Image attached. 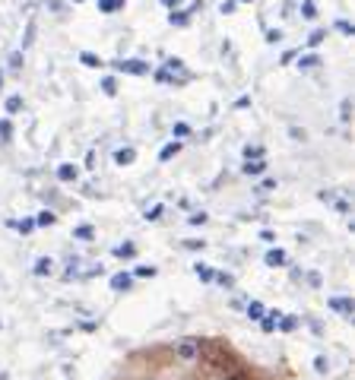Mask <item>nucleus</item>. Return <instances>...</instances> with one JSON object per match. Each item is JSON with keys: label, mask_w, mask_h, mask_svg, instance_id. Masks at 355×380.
Masks as SVG:
<instances>
[{"label": "nucleus", "mask_w": 355, "mask_h": 380, "mask_svg": "<svg viewBox=\"0 0 355 380\" xmlns=\"http://www.w3.org/2000/svg\"><path fill=\"white\" fill-rule=\"evenodd\" d=\"M76 4H79V0H76Z\"/></svg>", "instance_id": "obj_49"}, {"label": "nucleus", "mask_w": 355, "mask_h": 380, "mask_svg": "<svg viewBox=\"0 0 355 380\" xmlns=\"http://www.w3.org/2000/svg\"><path fill=\"white\" fill-rule=\"evenodd\" d=\"M10 67H16V70H19V67H22V54H19V51H16V54H13V57H10Z\"/></svg>", "instance_id": "obj_45"}, {"label": "nucleus", "mask_w": 355, "mask_h": 380, "mask_svg": "<svg viewBox=\"0 0 355 380\" xmlns=\"http://www.w3.org/2000/svg\"><path fill=\"white\" fill-rule=\"evenodd\" d=\"M279 38H282V32H279V29H273V32H267V41H270V44H276Z\"/></svg>", "instance_id": "obj_44"}, {"label": "nucleus", "mask_w": 355, "mask_h": 380, "mask_svg": "<svg viewBox=\"0 0 355 380\" xmlns=\"http://www.w3.org/2000/svg\"><path fill=\"white\" fill-rule=\"evenodd\" d=\"M324 38H327V29H314L311 35H307V48H317Z\"/></svg>", "instance_id": "obj_25"}, {"label": "nucleus", "mask_w": 355, "mask_h": 380, "mask_svg": "<svg viewBox=\"0 0 355 380\" xmlns=\"http://www.w3.org/2000/svg\"><path fill=\"white\" fill-rule=\"evenodd\" d=\"M301 16H304V19H314V16H317L314 0H304V4H301Z\"/></svg>", "instance_id": "obj_30"}, {"label": "nucleus", "mask_w": 355, "mask_h": 380, "mask_svg": "<svg viewBox=\"0 0 355 380\" xmlns=\"http://www.w3.org/2000/svg\"><path fill=\"white\" fill-rule=\"evenodd\" d=\"M327 304H330V311H336V314H342L346 320H352V311H355V307H352V298H330Z\"/></svg>", "instance_id": "obj_4"}, {"label": "nucleus", "mask_w": 355, "mask_h": 380, "mask_svg": "<svg viewBox=\"0 0 355 380\" xmlns=\"http://www.w3.org/2000/svg\"><path fill=\"white\" fill-rule=\"evenodd\" d=\"M134 254H137V247L130 244V241H124V244H117V247H114V257H121V260H130Z\"/></svg>", "instance_id": "obj_18"}, {"label": "nucleus", "mask_w": 355, "mask_h": 380, "mask_svg": "<svg viewBox=\"0 0 355 380\" xmlns=\"http://www.w3.org/2000/svg\"><path fill=\"white\" fill-rule=\"evenodd\" d=\"M241 171H244L247 177H257V174H263V171H267V162H263V159H251V162H244V165H241Z\"/></svg>", "instance_id": "obj_7"}, {"label": "nucleus", "mask_w": 355, "mask_h": 380, "mask_svg": "<svg viewBox=\"0 0 355 380\" xmlns=\"http://www.w3.org/2000/svg\"><path fill=\"white\" fill-rule=\"evenodd\" d=\"M130 285H134L130 272H114L111 276V292H130Z\"/></svg>", "instance_id": "obj_5"}, {"label": "nucleus", "mask_w": 355, "mask_h": 380, "mask_svg": "<svg viewBox=\"0 0 355 380\" xmlns=\"http://www.w3.org/2000/svg\"><path fill=\"white\" fill-rule=\"evenodd\" d=\"M57 177H61V181H76V165H61V168H57Z\"/></svg>", "instance_id": "obj_21"}, {"label": "nucleus", "mask_w": 355, "mask_h": 380, "mask_svg": "<svg viewBox=\"0 0 355 380\" xmlns=\"http://www.w3.org/2000/svg\"><path fill=\"white\" fill-rule=\"evenodd\" d=\"M102 92H105V95H117V79H114V76H105V79H102Z\"/></svg>", "instance_id": "obj_26"}, {"label": "nucleus", "mask_w": 355, "mask_h": 380, "mask_svg": "<svg viewBox=\"0 0 355 380\" xmlns=\"http://www.w3.org/2000/svg\"><path fill=\"white\" fill-rule=\"evenodd\" d=\"M235 7H238V0H226V4H222L219 10H222V13L229 16V13H235Z\"/></svg>", "instance_id": "obj_40"}, {"label": "nucleus", "mask_w": 355, "mask_h": 380, "mask_svg": "<svg viewBox=\"0 0 355 380\" xmlns=\"http://www.w3.org/2000/svg\"><path fill=\"white\" fill-rule=\"evenodd\" d=\"M212 282H219L222 289H232V285H235V279L229 276V272H216V276H212Z\"/></svg>", "instance_id": "obj_29"}, {"label": "nucleus", "mask_w": 355, "mask_h": 380, "mask_svg": "<svg viewBox=\"0 0 355 380\" xmlns=\"http://www.w3.org/2000/svg\"><path fill=\"white\" fill-rule=\"evenodd\" d=\"M226 380H247V374L241 367H232V371H226Z\"/></svg>", "instance_id": "obj_33"}, {"label": "nucleus", "mask_w": 355, "mask_h": 380, "mask_svg": "<svg viewBox=\"0 0 355 380\" xmlns=\"http://www.w3.org/2000/svg\"><path fill=\"white\" fill-rule=\"evenodd\" d=\"M276 326H279V329H286V332H292L295 326H298V317H292V314H279Z\"/></svg>", "instance_id": "obj_15"}, {"label": "nucleus", "mask_w": 355, "mask_h": 380, "mask_svg": "<svg viewBox=\"0 0 355 380\" xmlns=\"http://www.w3.org/2000/svg\"><path fill=\"white\" fill-rule=\"evenodd\" d=\"M165 70H168L171 76H174V73H181V79H184V82L191 79V73L184 70V61H178V57H168V61H165Z\"/></svg>", "instance_id": "obj_8"}, {"label": "nucleus", "mask_w": 355, "mask_h": 380, "mask_svg": "<svg viewBox=\"0 0 355 380\" xmlns=\"http://www.w3.org/2000/svg\"><path fill=\"white\" fill-rule=\"evenodd\" d=\"M137 276L140 279H152L156 276V266H137Z\"/></svg>", "instance_id": "obj_31"}, {"label": "nucleus", "mask_w": 355, "mask_h": 380, "mask_svg": "<svg viewBox=\"0 0 355 380\" xmlns=\"http://www.w3.org/2000/svg\"><path fill=\"white\" fill-rule=\"evenodd\" d=\"M57 222V216L51 209H45V212H38V219H35V225H41V228H48V225H54Z\"/></svg>", "instance_id": "obj_22"}, {"label": "nucleus", "mask_w": 355, "mask_h": 380, "mask_svg": "<svg viewBox=\"0 0 355 380\" xmlns=\"http://www.w3.org/2000/svg\"><path fill=\"white\" fill-rule=\"evenodd\" d=\"M79 64H86V67H92V70H96V67H102L105 61H102L99 54H92V51H82V54H79Z\"/></svg>", "instance_id": "obj_17"}, {"label": "nucleus", "mask_w": 355, "mask_h": 380, "mask_svg": "<svg viewBox=\"0 0 355 380\" xmlns=\"http://www.w3.org/2000/svg\"><path fill=\"white\" fill-rule=\"evenodd\" d=\"M168 22L171 26H187V22H191V13H187V10H174V13H168Z\"/></svg>", "instance_id": "obj_16"}, {"label": "nucleus", "mask_w": 355, "mask_h": 380, "mask_svg": "<svg viewBox=\"0 0 355 380\" xmlns=\"http://www.w3.org/2000/svg\"><path fill=\"white\" fill-rule=\"evenodd\" d=\"M124 10V0H99V13H117Z\"/></svg>", "instance_id": "obj_14"}, {"label": "nucleus", "mask_w": 355, "mask_h": 380, "mask_svg": "<svg viewBox=\"0 0 355 380\" xmlns=\"http://www.w3.org/2000/svg\"><path fill=\"white\" fill-rule=\"evenodd\" d=\"M336 29H339L342 35H352V22H346V19H339V22H336Z\"/></svg>", "instance_id": "obj_43"}, {"label": "nucleus", "mask_w": 355, "mask_h": 380, "mask_svg": "<svg viewBox=\"0 0 355 380\" xmlns=\"http://www.w3.org/2000/svg\"><path fill=\"white\" fill-rule=\"evenodd\" d=\"M244 4H254V0H244Z\"/></svg>", "instance_id": "obj_48"}, {"label": "nucleus", "mask_w": 355, "mask_h": 380, "mask_svg": "<svg viewBox=\"0 0 355 380\" xmlns=\"http://www.w3.org/2000/svg\"><path fill=\"white\" fill-rule=\"evenodd\" d=\"M260 194H267V190H276V181H273V177H267V181H260Z\"/></svg>", "instance_id": "obj_36"}, {"label": "nucleus", "mask_w": 355, "mask_h": 380, "mask_svg": "<svg viewBox=\"0 0 355 380\" xmlns=\"http://www.w3.org/2000/svg\"><path fill=\"white\" fill-rule=\"evenodd\" d=\"M244 159H247V162H251V159H263V149H260V146H251V142H247V146H244Z\"/></svg>", "instance_id": "obj_28"}, {"label": "nucleus", "mask_w": 355, "mask_h": 380, "mask_svg": "<svg viewBox=\"0 0 355 380\" xmlns=\"http://www.w3.org/2000/svg\"><path fill=\"white\" fill-rule=\"evenodd\" d=\"M317 64H321V57H317V54H301V57H298V67H301V70H314Z\"/></svg>", "instance_id": "obj_19"}, {"label": "nucleus", "mask_w": 355, "mask_h": 380, "mask_svg": "<svg viewBox=\"0 0 355 380\" xmlns=\"http://www.w3.org/2000/svg\"><path fill=\"white\" fill-rule=\"evenodd\" d=\"M16 228H19L22 234H29V231L35 228V219H22V222H16Z\"/></svg>", "instance_id": "obj_34"}, {"label": "nucleus", "mask_w": 355, "mask_h": 380, "mask_svg": "<svg viewBox=\"0 0 355 380\" xmlns=\"http://www.w3.org/2000/svg\"><path fill=\"white\" fill-rule=\"evenodd\" d=\"M187 222H191V225H203L206 222V212H194V216H187Z\"/></svg>", "instance_id": "obj_38"}, {"label": "nucleus", "mask_w": 355, "mask_h": 380, "mask_svg": "<svg viewBox=\"0 0 355 380\" xmlns=\"http://www.w3.org/2000/svg\"><path fill=\"white\" fill-rule=\"evenodd\" d=\"M134 162H137V149L124 146V149L114 152V165H121V168H124V165H134Z\"/></svg>", "instance_id": "obj_6"}, {"label": "nucleus", "mask_w": 355, "mask_h": 380, "mask_svg": "<svg viewBox=\"0 0 355 380\" xmlns=\"http://www.w3.org/2000/svg\"><path fill=\"white\" fill-rule=\"evenodd\" d=\"M16 111H22V99L19 95H10L7 99V114H16Z\"/></svg>", "instance_id": "obj_27"}, {"label": "nucleus", "mask_w": 355, "mask_h": 380, "mask_svg": "<svg viewBox=\"0 0 355 380\" xmlns=\"http://www.w3.org/2000/svg\"><path fill=\"white\" fill-rule=\"evenodd\" d=\"M178 152H181V139H174V142H168V146H162V152H159V162H171Z\"/></svg>", "instance_id": "obj_10"}, {"label": "nucleus", "mask_w": 355, "mask_h": 380, "mask_svg": "<svg viewBox=\"0 0 355 380\" xmlns=\"http://www.w3.org/2000/svg\"><path fill=\"white\" fill-rule=\"evenodd\" d=\"M0 86H4V73H0Z\"/></svg>", "instance_id": "obj_47"}, {"label": "nucleus", "mask_w": 355, "mask_h": 380, "mask_svg": "<svg viewBox=\"0 0 355 380\" xmlns=\"http://www.w3.org/2000/svg\"><path fill=\"white\" fill-rule=\"evenodd\" d=\"M10 136H13V127H10V121H0V139H10Z\"/></svg>", "instance_id": "obj_32"}, {"label": "nucleus", "mask_w": 355, "mask_h": 380, "mask_svg": "<svg viewBox=\"0 0 355 380\" xmlns=\"http://www.w3.org/2000/svg\"><path fill=\"white\" fill-rule=\"evenodd\" d=\"M276 320H279V311L263 314V317H260V329H263V332H273V329H276Z\"/></svg>", "instance_id": "obj_11"}, {"label": "nucleus", "mask_w": 355, "mask_h": 380, "mask_svg": "<svg viewBox=\"0 0 355 380\" xmlns=\"http://www.w3.org/2000/svg\"><path fill=\"white\" fill-rule=\"evenodd\" d=\"M263 314H267V307L260 304V301H251V304H247V317H251V320H260Z\"/></svg>", "instance_id": "obj_23"}, {"label": "nucleus", "mask_w": 355, "mask_h": 380, "mask_svg": "<svg viewBox=\"0 0 355 380\" xmlns=\"http://www.w3.org/2000/svg\"><path fill=\"white\" fill-rule=\"evenodd\" d=\"M339 121H342V124L352 121V102H349V99H342V105H339Z\"/></svg>", "instance_id": "obj_24"}, {"label": "nucleus", "mask_w": 355, "mask_h": 380, "mask_svg": "<svg viewBox=\"0 0 355 380\" xmlns=\"http://www.w3.org/2000/svg\"><path fill=\"white\" fill-rule=\"evenodd\" d=\"M263 263H267V266H282V263H286V251H282V247H273V251H267Z\"/></svg>", "instance_id": "obj_9"}, {"label": "nucleus", "mask_w": 355, "mask_h": 380, "mask_svg": "<svg viewBox=\"0 0 355 380\" xmlns=\"http://www.w3.org/2000/svg\"><path fill=\"white\" fill-rule=\"evenodd\" d=\"M73 238H76V241H92V238H96V228H92V225H76Z\"/></svg>", "instance_id": "obj_13"}, {"label": "nucleus", "mask_w": 355, "mask_h": 380, "mask_svg": "<svg viewBox=\"0 0 355 380\" xmlns=\"http://www.w3.org/2000/svg\"><path fill=\"white\" fill-rule=\"evenodd\" d=\"M111 67L117 73H130V76H146L149 73V64H143V61H114Z\"/></svg>", "instance_id": "obj_2"}, {"label": "nucleus", "mask_w": 355, "mask_h": 380, "mask_svg": "<svg viewBox=\"0 0 355 380\" xmlns=\"http://www.w3.org/2000/svg\"><path fill=\"white\" fill-rule=\"evenodd\" d=\"M200 358H203L209 367H216V371H232L235 361H232V355L226 352V346H219V342H200Z\"/></svg>", "instance_id": "obj_1"}, {"label": "nucleus", "mask_w": 355, "mask_h": 380, "mask_svg": "<svg viewBox=\"0 0 355 380\" xmlns=\"http://www.w3.org/2000/svg\"><path fill=\"white\" fill-rule=\"evenodd\" d=\"M146 219L149 222H156V219H162V203H156L152 209H146Z\"/></svg>", "instance_id": "obj_35"}, {"label": "nucleus", "mask_w": 355, "mask_h": 380, "mask_svg": "<svg viewBox=\"0 0 355 380\" xmlns=\"http://www.w3.org/2000/svg\"><path fill=\"white\" fill-rule=\"evenodd\" d=\"M314 367H317V371H321V374H327V358H324V355H317V358H314Z\"/></svg>", "instance_id": "obj_37"}, {"label": "nucleus", "mask_w": 355, "mask_h": 380, "mask_svg": "<svg viewBox=\"0 0 355 380\" xmlns=\"http://www.w3.org/2000/svg\"><path fill=\"white\" fill-rule=\"evenodd\" d=\"M174 136H191V127L187 124H174Z\"/></svg>", "instance_id": "obj_41"}, {"label": "nucleus", "mask_w": 355, "mask_h": 380, "mask_svg": "<svg viewBox=\"0 0 355 380\" xmlns=\"http://www.w3.org/2000/svg\"><path fill=\"white\" fill-rule=\"evenodd\" d=\"M197 352H200V339H181V342L174 346V355H178L181 361H194Z\"/></svg>", "instance_id": "obj_3"}, {"label": "nucleus", "mask_w": 355, "mask_h": 380, "mask_svg": "<svg viewBox=\"0 0 355 380\" xmlns=\"http://www.w3.org/2000/svg\"><path fill=\"white\" fill-rule=\"evenodd\" d=\"M162 4H165V7H178V4H181V0H162Z\"/></svg>", "instance_id": "obj_46"}, {"label": "nucleus", "mask_w": 355, "mask_h": 380, "mask_svg": "<svg viewBox=\"0 0 355 380\" xmlns=\"http://www.w3.org/2000/svg\"><path fill=\"white\" fill-rule=\"evenodd\" d=\"M51 269H54L51 257H38L35 260V276H51Z\"/></svg>", "instance_id": "obj_12"}, {"label": "nucleus", "mask_w": 355, "mask_h": 380, "mask_svg": "<svg viewBox=\"0 0 355 380\" xmlns=\"http://www.w3.org/2000/svg\"><path fill=\"white\" fill-rule=\"evenodd\" d=\"M156 79L159 82H174V76L168 73V70H156Z\"/></svg>", "instance_id": "obj_39"}, {"label": "nucleus", "mask_w": 355, "mask_h": 380, "mask_svg": "<svg viewBox=\"0 0 355 380\" xmlns=\"http://www.w3.org/2000/svg\"><path fill=\"white\" fill-rule=\"evenodd\" d=\"M184 247H187V251H203L206 241H184Z\"/></svg>", "instance_id": "obj_42"}, {"label": "nucleus", "mask_w": 355, "mask_h": 380, "mask_svg": "<svg viewBox=\"0 0 355 380\" xmlns=\"http://www.w3.org/2000/svg\"><path fill=\"white\" fill-rule=\"evenodd\" d=\"M194 272H197V279H200V282H212V276H216V272H212L206 263H197V266H194Z\"/></svg>", "instance_id": "obj_20"}]
</instances>
